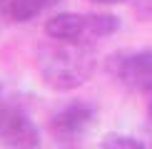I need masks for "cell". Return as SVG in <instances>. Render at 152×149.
I'll return each instance as SVG.
<instances>
[{
  "instance_id": "obj_12",
  "label": "cell",
  "mask_w": 152,
  "mask_h": 149,
  "mask_svg": "<svg viewBox=\"0 0 152 149\" xmlns=\"http://www.w3.org/2000/svg\"><path fill=\"white\" fill-rule=\"evenodd\" d=\"M5 3H8V0H0V5H5Z\"/></svg>"
},
{
  "instance_id": "obj_6",
  "label": "cell",
  "mask_w": 152,
  "mask_h": 149,
  "mask_svg": "<svg viewBox=\"0 0 152 149\" xmlns=\"http://www.w3.org/2000/svg\"><path fill=\"white\" fill-rule=\"evenodd\" d=\"M55 3H58V0H8L3 8H5V15H8L10 20L28 22V20H33V17H37L42 10L53 8Z\"/></svg>"
},
{
  "instance_id": "obj_2",
  "label": "cell",
  "mask_w": 152,
  "mask_h": 149,
  "mask_svg": "<svg viewBox=\"0 0 152 149\" xmlns=\"http://www.w3.org/2000/svg\"><path fill=\"white\" fill-rule=\"evenodd\" d=\"M107 70L130 90L152 92V50L112 55L107 62Z\"/></svg>"
},
{
  "instance_id": "obj_9",
  "label": "cell",
  "mask_w": 152,
  "mask_h": 149,
  "mask_svg": "<svg viewBox=\"0 0 152 149\" xmlns=\"http://www.w3.org/2000/svg\"><path fill=\"white\" fill-rule=\"evenodd\" d=\"M92 3H102V5H112V3H122V0H92Z\"/></svg>"
},
{
  "instance_id": "obj_1",
  "label": "cell",
  "mask_w": 152,
  "mask_h": 149,
  "mask_svg": "<svg viewBox=\"0 0 152 149\" xmlns=\"http://www.w3.org/2000/svg\"><path fill=\"white\" fill-rule=\"evenodd\" d=\"M37 70L50 90H77L95 70V52L80 42H58L37 50Z\"/></svg>"
},
{
  "instance_id": "obj_3",
  "label": "cell",
  "mask_w": 152,
  "mask_h": 149,
  "mask_svg": "<svg viewBox=\"0 0 152 149\" xmlns=\"http://www.w3.org/2000/svg\"><path fill=\"white\" fill-rule=\"evenodd\" d=\"M0 144L10 149H37L40 129L20 107H0Z\"/></svg>"
},
{
  "instance_id": "obj_10",
  "label": "cell",
  "mask_w": 152,
  "mask_h": 149,
  "mask_svg": "<svg viewBox=\"0 0 152 149\" xmlns=\"http://www.w3.org/2000/svg\"><path fill=\"white\" fill-rule=\"evenodd\" d=\"M147 112H150V117H152V99H150V107H147Z\"/></svg>"
},
{
  "instance_id": "obj_4",
  "label": "cell",
  "mask_w": 152,
  "mask_h": 149,
  "mask_svg": "<svg viewBox=\"0 0 152 149\" xmlns=\"http://www.w3.org/2000/svg\"><path fill=\"white\" fill-rule=\"evenodd\" d=\"M95 119V109L87 102H70L62 109H58L50 119V132L60 142H72L80 134L87 132V127Z\"/></svg>"
},
{
  "instance_id": "obj_11",
  "label": "cell",
  "mask_w": 152,
  "mask_h": 149,
  "mask_svg": "<svg viewBox=\"0 0 152 149\" xmlns=\"http://www.w3.org/2000/svg\"><path fill=\"white\" fill-rule=\"evenodd\" d=\"M0 99H3V82H0Z\"/></svg>"
},
{
  "instance_id": "obj_5",
  "label": "cell",
  "mask_w": 152,
  "mask_h": 149,
  "mask_svg": "<svg viewBox=\"0 0 152 149\" xmlns=\"http://www.w3.org/2000/svg\"><path fill=\"white\" fill-rule=\"evenodd\" d=\"M45 35L55 42H77L85 35V15H80V12H58L45 22Z\"/></svg>"
},
{
  "instance_id": "obj_8",
  "label": "cell",
  "mask_w": 152,
  "mask_h": 149,
  "mask_svg": "<svg viewBox=\"0 0 152 149\" xmlns=\"http://www.w3.org/2000/svg\"><path fill=\"white\" fill-rule=\"evenodd\" d=\"M100 149H147V147L130 134H107Z\"/></svg>"
},
{
  "instance_id": "obj_7",
  "label": "cell",
  "mask_w": 152,
  "mask_h": 149,
  "mask_svg": "<svg viewBox=\"0 0 152 149\" xmlns=\"http://www.w3.org/2000/svg\"><path fill=\"white\" fill-rule=\"evenodd\" d=\"M120 30V17L110 12H90L85 15V35L90 37H110Z\"/></svg>"
}]
</instances>
